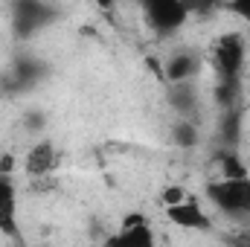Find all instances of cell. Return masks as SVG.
Listing matches in <instances>:
<instances>
[{"instance_id": "cell-1", "label": "cell", "mask_w": 250, "mask_h": 247, "mask_svg": "<svg viewBox=\"0 0 250 247\" xmlns=\"http://www.w3.org/2000/svg\"><path fill=\"white\" fill-rule=\"evenodd\" d=\"M245 35L242 32H224L212 44V70H215V84H242V70H245Z\"/></svg>"}, {"instance_id": "cell-2", "label": "cell", "mask_w": 250, "mask_h": 247, "mask_svg": "<svg viewBox=\"0 0 250 247\" xmlns=\"http://www.w3.org/2000/svg\"><path fill=\"white\" fill-rule=\"evenodd\" d=\"M192 15V6L187 3H178V0H148L143 6V18L148 23V29L157 35V38H169L175 35Z\"/></svg>"}, {"instance_id": "cell-3", "label": "cell", "mask_w": 250, "mask_h": 247, "mask_svg": "<svg viewBox=\"0 0 250 247\" xmlns=\"http://www.w3.org/2000/svg\"><path fill=\"white\" fill-rule=\"evenodd\" d=\"M207 198L224 215H248L250 204V178L239 181H212L207 184Z\"/></svg>"}, {"instance_id": "cell-4", "label": "cell", "mask_w": 250, "mask_h": 247, "mask_svg": "<svg viewBox=\"0 0 250 247\" xmlns=\"http://www.w3.org/2000/svg\"><path fill=\"white\" fill-rule=\"evenodd\" d=\"M102 247H160L154 230L148 227V221L143 215H128L123 221V227L117 233H111Z\"/></svg>"}, {"instance_id": "cell-5", "label": "cell", "mask_w": 250, "mask_h": 247, "mask_svg": "<svg viewBox=\"0 0 250 247\" xmlns=\"http://www.w3.org/2000/svg\"><path fill=\"white\" fill-rule=\"evenodd\" d=\"M166 218H169V224H175L181 230H192V233H209L212 230V218L207 215V209H201V204L195 198H187L175 206H166Z\"/></svg>"}, {"instance_id": "cell-6", "label": "cell", "mask_w": 250, "mask_h": 247, "mask_svg": "<svg viewBox=\"0 0 250 247\" xmlns=\"http://www.w3.org/2000/svg\"><path fill=\"white\" fill-rule=\"evenodd\" d=\"M12 15H15V23H12L15 35L29 38L47 26V21L53 18V6H47V3H15Z\"/></svg>"}, {"instance_id": "cell-7", "label": "cell", "mask_w": 250, "mask_h": 247, "mask_svg": "<svg viewBox=\"0 0 250 247\" xmlns=\"http://www.w3.org/2000/svg\"><path fill=\"white\" fill-rule=\"evenodd\" d=\"M0 233L21 242V224H18V186L12 175H0Z\"/></svg>"}, {"instance_id": "cell-8", "label": "cell", "mask_w": 250, "mask_h": 247, "mask_svg": "<svg viewBox=\"0 0 250 247\" xmlns=\"http://www.w3.org/2000/svg\"><path fill=\"white\" fill-rule=\"evenodd\" d=\"M56 166H59V151H56V145L50 143V140H38L29 151H26V160H23V169H26V175L29 178H47V175H53L56 172Z\"/></svg>"}, {"instance_id": "cell-9", "label": "cell", "mask_w": 250, "mask_h": 247, "mask_svg": "<svg viewBox=\"0 0 250 247\" xmlns=\"http://www.w3.org/2000/svg\"><path fill=\"white\" fill-rule=\"evenodd\" d=\"M198 70H201V59L189 50H178L163 64V79L169 84H184V82H192L198 76Z\"/></svg>"}, {"instance_id": "cell-10", "label": "cell", "mask_w": 250, "mask_h": 247, "mask_svg": "<svg viewBox=\"0 0 250 247\" xmlns=\"http://www.w3.org/2000/svg\"><path fill=\"white\" fill-rule=\"evenodd\" d=\"M169 105L187 120L189 114L198 108V90L192 82H184V84H169Z\"/></svg>"}, {"instance_id": "cell-11", "label": "cell", "mask_w": 250, "mask_h": 247, "mask_svg": "<svg viewBox=\"0 0 250 247\" xmlns=\"http://www.w3.org/2000/svg\"><path fill=\"white\" fill-rule=\"evenodd\" d=\"M218 137L230 151H236V145L242 140V114H239V108L224 111V117L218 120Z\"/></svg>"}, {"instance_id": "cell-12", "label": "cell", "mask_w": 250, "mask_h": 247, "mask_svg": "<svg viewBox=\"0 0 250 247\" xmlns=\"http://www.w3.org/2000/svg\"><path fill=\"white\" fill-rule=\"evenodd\" d=\"M215 163L221 166V181H239V178H250V175H248V166L242 163V157H239L236 151H230V148H224V151L215 157Z\"/></svg>"}, {"instance_id": "cell-13", "label": "cell", "mask_w": 250, "mask_h": 247, "mask_svg": "<svg viewBox=\"0 0 250 247\" xmlns=\"http://www.w3.org/2000/svg\"><path fill=\"white\" fill-rule=\"evenodd\" d=\"M198 140H201V134H198V125L192 120H178L172 125V143L178 148H195Z\"/></svg>"}, {"instance_id": "cell-14", "label": "cell", "mask_w": 250, "mask_h": 247, "mask_svg": "<svg viewBox=\"0 0 250 247\" xmlns=\"http://www.w3.org/2000/svg\"><path fill=\"white\" fill-rule=\"evenodd\" d=\"M160 201H163V209H166V206H175V204L187 201V192H184L181 186H166L163 195H160Z\"/></svg>"}, {"instance_id": "cell-15", "label": "cell", "mask_w": 250, "mask_h": 247, "mask_svg": "<svg viewBox=\"0 0 250 247\" xmlns=\"http://www.w3.org/2000/svg\"><path fill=\"white\" fill-rule=\"evenodd\" d=\"M227 9H230V12H236L239 18H245V21L250 23V3H245V0H242V3H230Z\"/></svg>"}, {"instance_id": "cell-16", "label": "cell", "mask_w": 250, "mask_h": 247, "mask_svg": "<svg viewBox=\"0 0 250 247\" xmlns=\"http://www.w3.org/2000/svg\"><path fill=\"white\" fill-rule=\"evenodd\" d=\"M236 247H250V242H239V245H236Z\"/></svg>"}, {"instance_id": "cell-17", "label": "cell", "mask_w": 250, "mask_h": 247, "mask_svg": "<svg viewBox=\"0 0 250 247\" xmlns=\"http://www.w3.org/2000/svg\"><path fill=\"white\" fill-rule=\"evenodd\" d=\"M248 218H250V204H248Z\"/></svg>"}]
</instances>
